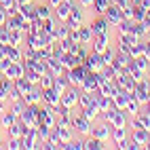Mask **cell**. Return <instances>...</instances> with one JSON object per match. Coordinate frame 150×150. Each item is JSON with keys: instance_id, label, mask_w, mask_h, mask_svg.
Instances as JSON below:
<instances>
[{"instance_id": "obj_7", "label": "cell", "mask_w": 150, "mask_h": 150, "mask_svg": "<svg viewBox=\"0 0 150 150\" xmlns=\"http://www.w3.org/2000/svg\"><path fill=\"white\" fill-rule=\"evenodd\" d=\"M36 17L47 19V17H49V6H38V8H36Z\"/></svg>"}, {"instance_id": "obj_8", "label": "cell", "mask_w": 150, "mask_h": 150, "mask_svg": "<svg viewBox=\"0 0 150 150\" xmlns=\"http://www.w3.org/2000/svg\"><path fill=\"white\" fill-rule=\"evenodd\" d=\"M40 85H42V89H49V87H53V81H51V76H42Z\"/></svg>"}, {"instance_id": "obj_4", "label": "cell", "mask_w": 150, "mask_h": 150, "mask_svg": "<svg viewBox=\"0 0 150 150\" xmlns=\"http://www.w3.org/2000/svg\"><path fill=\"white\" fill-rule=\"evenodd\" d=\"M108 28H110V23H108V19H106V17H99V19H95V21L91 23V30H93V34H102V32H108Z\"/></svg>"}, {"instance_id": "obj_3", "label": "cell", "mask_w": 150, "mask_h": 150, "mask_svg": "<svg viewBox=\"0 0 150 150\" xmlns=\"http://www.w3.org/2000/svg\"><path fill=\"white\" fill-rule=\"evenodd\" d=\"M70 11H72V0H62L57 4V17L59 19H68Z\"/></svg>"}, {"instance_id": "obj_1", "label": "cell", "mask_w": 150, "mask_h": 150, "mask_svg": "<svg viewBox=\"0 0 150 150\" xmlns=\"http://www.w3.org/2000/svg\"><path fill=\"white\" fill-rule=\"evenodd\" d=\"M89 72V70L85 68V66H81V64H76L74 68H72V72H70V81L72 83H76V85H83V81H85V74Z\"/></svg>"}, {"instance_id": "obj_2", "label": "cell", "mask_w": 150, "mask_h": 150, "mask_svg": "<svg viewBox=\"0 0 150 150\" xmlns=\"http://www.w3.org/2000/svg\"><path fill=\"white\" fill-rule=\"evenodd\" d=\"M76 102H78V91H76V89H68V91L62 93V104H64L66 108L74 106Z\"/></svg>"}, {"instance_id": "obj_5", "label": "cell", "mask_w": 150, "mask_h": 150, "mask_svg": "<svg viewBox=\"0 0 150 150\" xmlns=\"http://www.w3.org/2000/svg\"><path fill=\"white\" fill-rule=\"evenodd\" d=\"M110 133H112V125H99L97 129H93V137L102 139V142L110 137Z\"/></svg>"}, {"instance_id": "obj_9", "label": "cell", "mask_w": 150, "mask_h": 150, "mask_svg": "<svg viewBox=\"0 0 150 150\" xmlns=\"http://www.w3.org/2000/svg\"><path fill=\"white\" fill-rule=\"evenodd\" d=\"M148 85H150V78H148Z\"/></svg>"}, {"instance_id": "obj_6", "label": "cell", "mask_w": 150, "mask_h": 150, "mask_svg": "<svg viewBox=\"0 0 150 150\" xmlns=\"http://www.w3.org/2000/svg\"><path fill=\"white\" fill-rule=\"evenodd\" d=\"M93 6L97 13H106V8L110 6V0H93Z\"/></svg>"}]
</instances>
